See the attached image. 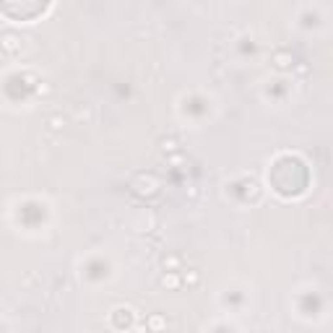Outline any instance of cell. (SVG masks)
<instances>
[{"label":"cell","instance_id":"obj_8","mask_svg":"<svg viewBox=\"0 0 333 333\" xmlns=\"http://www.w3.org/2000/svg\"><path fill=\"white\" fill-rule=\"evenodd\" d=\"M65 128V120H60V117H50V130H63Z\"/></svg>","mask_w":333,"mask_h":333},{"label":"cell","instance_id":"obj_6","mask_svg":"<svg viewBox=\"0 0 333 333\" xmlns=\"http://www.w3.org/2000/svg\"><path fill=\"white\" fill-rule=\"evenodd\" d=\"M180 278H183V284H187V286H198V281H201L198 271H187V274H183Z\"/></svg>","mask_w":333,"mask_h":333},{"label":"cell","instance_id":"obj_1","mask_svg":"<svg viewBox=\"0 0 333 333\" xmlns=\"http://www.w3.org/2000/svg\"><path fill=\"white\" fill-rule=\"evenodd\" d=\"M271 63H274L276 71H289V68L294 65V55L289 50H276L274 55H271Z\"/></svg>","mask_w":333,"mask_h":333},{"label":"cell","instance_id":"obj_5","mask_svg":"<svg viewBox=\"0 0 333 333\" xmlns=\"http://www.w3.org/2000/svg\"><path fill=\"white\" fill-rule=\"evenodd\" d=\"M159 148H162L164 154H175V151H180V141L177 138H162L159 141Z\"/></svg>","mask_w":333,"mask_h":333},{"label":"cell","instance_id":"obj_3","mask_svg":"<svg viewBox=\"0 0 333 333\" xmlns=\"http://www.w3.org/2000/svg\"><path fill=\"white\" fill-rule=\"evenodd\" d=\"M180 284H183V278H180V274H175V271H166V274L162 276V286H164V289H177Z\"/></svg>","mask_w":333,"mask_h":333},{"label":"cell","instance_id":"obj_2","mask_svg":"<svg viewBox=\"0 0 333 333\" xmlns=\"http://www.w3.org/2000/svg\"><path fill=\"white\" fill-rule=\"evenodd\" d=\"M0 47H3L5 52H11V55H16V52L21 50V42L16 34H3L0 37Z\"/></svg>","mask_w":333,"mask_h":333},{"label":"cell","instance_id":"obj_4","mask_svg":"<svg viewBox=\"0 0 333 333\" xmlns=\"http://www.w3.org/2000/svg\"><path fill=\"white\" fill-rule=\"evenodd\" d=\"M164 325H166V323H164L162 315H148V317H146V328H148L151 333H159Z\"/></svg>","mask_w":333,"mask_h":333},{"label":"cell","instance_id":"obj_7","mask_svg":"<svg viewBox=\"0 0 333 333\" xmlns=\"http://www.w3.org/2000/svg\"><path fill=\"white\" fill-rule=\"evenodd\" d=\"M162 266L169 268V271H175V268H180V258H177V255H169V258L162 260Z\"/></svg>","mask_w":333,"mask_h":333}]
</instances>
